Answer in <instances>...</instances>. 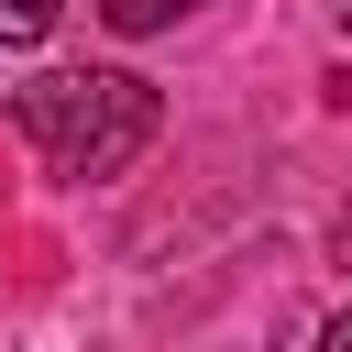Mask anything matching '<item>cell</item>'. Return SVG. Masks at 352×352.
<instances>
[{"label":"cell","instance_id":"1","mask_svg":"<svg viewBox=\"0 0 352 352\" xmlns=\"http://www.w3.org/2000/svg\"><path fill=\"white\" fill-rule=\"evenodd\" d=\"M11 121L33 132V154L55 165V176H77V187H99V176H121L143 143H154V88L132 77V66H55V77H33V88H11Z\"/></svg>","mask_w":352,"mask_h":352},{"label":"cell","instance_id":"5","mask_svg":"<svg viewBox=\"0 0 352 352\" xmlns=\"http://www.w3.org/2000/svg\"><path fill=\"white\" fill-rule=\"evenodd\" d=\"M341 253H352V220H341Z\"/></svg>","mask_w":352,"mask_h":352},{"label":"cell","instance_id":"2","mask_svg":"<svg viewBox=\"0 0 352 352\" xmlns=\"http://www.w3.org/2000/svg\"><path fill=\"white\" fill-rule=\"evenodd\" d=\"M66 0H0V44H44Z\"/></svg>","mask_w":352,"mask_h":352},{"label":"cell","instance_id":"6","mask_svg":"<svg viewBox=\"0 0 352 352\" xmlns=\"http://www.w3.org/2000/svg\"><path fill=\"white\" fill-rule=\"evenodd\" d=\"M330 11H341V22H352V0H330Z\"/></svg>","mask_w":352,"mask_h":352},{"label":"cell","instance_id":"3","mask_svg":"<svg viewBox=\"0 0 352 352\" xmlns=\"http://www.w3.org/2000/svg\"><path fill=\"white\" fill-rule=\"evenodd\" d=\"M121 33H154V22H176V11H198V0H99Z\"/></svg>","mask_w":352,"mask_h":352},{"label":"cell","instance_id":"4","mask_svg":"<svg viewBox=\"0 0 352 352\" xmlns=\"http://www.w3.org/2000/svg\"><path fill=\"white\" fill-rule=\"evenodd\" d=\"M319 352H352V308H341V319H330V330H319Z\"/></svg>","mask_w":352,"mask_h":352}]
</instances>
